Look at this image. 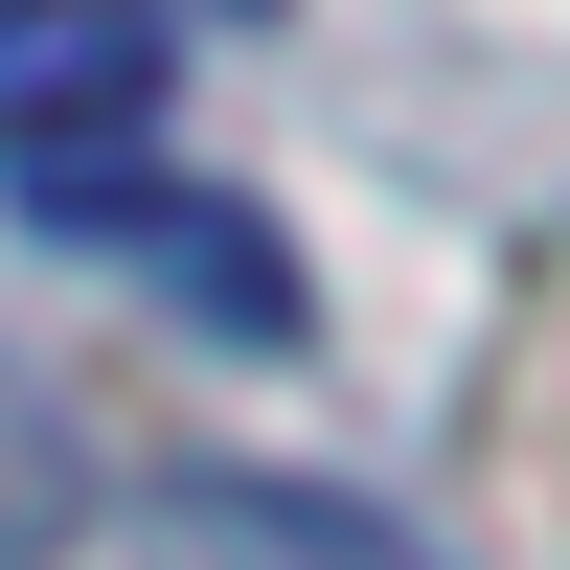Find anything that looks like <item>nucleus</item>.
I'll list each match as a JSON object with an SVG mask.
<instances>
[{
  "mask_svg": "<svg viewBox=\"0 0 570 570\" xmlns=\"http://www.w3.org/2000/svg\"><path fill=\"white\" fill-rule=\"evenodd\" d=\"M137 160H160V0H0V183H23V228H69Z\"/></svg>",
  "mask_w": 570,
  "mask_h": 570,
  "instance_id": "1",
  "label": "nucleus"
},
{
  "mask_svg": "<svg viewBox=\"0 0 570 570\" xmlns=\"http://www.w3.org/2000/svg\"><path fill=\"white\" fill-rule=\"evenodd\" d=\"M69 252H137L160 297H206L228 343H274V320H297L274 228H252V206H206V183H160V160H137V183H91V206H69Z\"/></svg>",
  "mask_w": 570,
  "mask_h": 570,
  "instance_id": "3",
  "label": "nucleus"
},
{
  "mask_svg": "<svg viewBox=\"0 0 570 570\" xmlns=\"http://www.w3.org/2000/svg\"><path fill=\"white\" fill-rule=\"evenodd\" d=\"M46 548H91V434L0 365V570H46Z\"/></svg>",
  "mask_w": 570,
  "mask_h": 570,
  "instance_id": "4",
  "label": "nucleus"
},
{
  "mask_svg": "<svg viewBox=\"0 0 570 570\" xmlns=\"http://www.w3.org/2000/svg\"><path fill=\"white\" fill-rule=\"evenodd\" d=\"M137 570H434V548L320 502V480H160L137 502Z\"/></svg>",
  "mask_w": 570,
  "mask_h": 570,
  "instance_id": "2",
  "label": "nucleus"
}]
</instances>
